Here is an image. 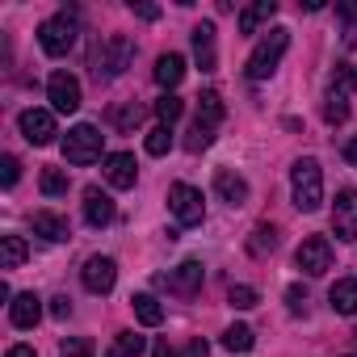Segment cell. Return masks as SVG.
I'll list each match as a JSON object with an SVG mask.
<instances>
[{
	"label": "cell",
	"mask_w": 357,
	"mask_h": 357,
	"mask_svg": "<svg viewBox=\"0 0 357 357\" xmlns=\"http://www.w3.org/2000/svg\"><path fill=\"white\" fill-rule=\"evenodd\" d=\"M290 190H294V206L298 211H319L324 206V172H319V160L303 155L294 168H290Z\"/></svg>",
	"instance_id": "cell-1"
},
{
	"label": "cell",
	"mask_w": 357,
	"mask_h": 357,
	"mask_svg": "<svg viewBox=\"0 0 357 357\" xmlns=\"http://www.w3.org/2000/svg\"><path fill=\"white\" fill-rule=\"evenodd\" d=\"M286 47H290V30L273 26V30L252 47V55H248V76H252V80L273 76V72H278V63H282V55H286Z\"/></svg>",
	"instance_id": "cell-2"
},
{
	"label": "cell",
	"mask_w": 357,
	"mask_h": 357,
	"mask_svg": "<svg viewBox=\"0 0 357 357\" xmlns=\"http://www.w3.org/2000/svg\"><path fill=\"white\" fill-rule=\"evenodd\" d=\"M101 130L97 126H89V122H80V126H72L68 130V139H63V160L68 164H76V168H84V164H93V160H101Z\"/></svg>",
	"instance_id": "cell-3"
},
{
	"label": "cell",
	"mask_w": 357,
	"mask_h": 357,
	"mask_svg": "<svg viewBox=\"0 0 357 357\" xmlns=\"http://www.w3.org/2000/svg\"><path fill=\"white\" fill-rule=\"evenodd\" d=\"M76 34H80V26L68 17V13H59V17H47L43 26H38V43H43V51L47 55H68L72 47H76Z\"/></svg>",
	"instance_id": "cell-4"
},
{
	"label": "cell",
	"mask_w": 357,
	"mask_h": 357,
	"mask_svg": "<svg viewBox=\"0 0 357 357\" xmlns=\"http://www.w3.org/2000/svg\"><path fill=\"white\" fill-rule=\"evenodd\" d=\"M130 59H135V43L126 38V34H109L105 38V47H101V55H97V80L105 76V80H114V76H122L126 68H130Z\"/></svg>",
	"instance_id": "cell-5"
},
{
	"label": "cell",
	"mask_w": 357,
	"mask_h": 357,
	"mask_svg": "<svg viewBox=\"0 0 357 357\" xmlns=\"http://www.w3.org/2000/svg\"><path fill=\"white\" fill-rule=\"evenodd\" d=\"M168 211L176 215V223H181V227H198L206 219L202 190H194V185H172L168 190Z\"/></svg>",
	"instance_id": "cell-6"
},
{
	"label": "cell",
	"mask_w": 357,
	"mask_h": 357,
	"mask_svg": "<svg viewBox=\"0 0 357 357\" xmlns=\"http://www.w3.org/2000/svg\"><path fill=\"white\" fill-rule=\"evenodd\" d=\"M294 265H298L307 278L328 273V269H332V244H328V236H307V240L298 244V252H294Z\"/></svg>",
	"instance_id": "cell-7"
},
{
	"label": "cell",
	"mask_w": 357,
	"mask_h": 357,
	"mask_svg": "<svg viewBox=\"0 0 357 357\" xmlns=\"http://www.w3.org/2000/svg\"><path fill=\"white\" fill-rule=\"evenodd\" d=\"M47 97H51L55 114H76V109H80V80H76L72 72H51Z\"/></svg>",
	"instance_id": "cell-8"
},
{
	"label": "cell",
	"mask_w": 357,
	"mask_h": 357,
	"mask_svg": "<svg viewBox=\"0 0 357 357\" xmlns=\"http://www.w3.org/2000/svg\"><path fill=\"white\" fill-rule=\"evenodd\" d=\"M332 231L336 240H357V190H340L332 202Z\"/></svg>",
	"instance_id": "cell-9"
},
{
	"label": "cell",
	"mask_w": 357,
	"mask_h": 357,
	"mask_svg": "<svg viewBox=\"0 0 357 357\" xmlns=\"http://www.w3.org/2000/svg\"><path fill=\"white\" fill-rule=\"evenodd\" d=\"M80 278H84V290H93V294H109L114 282H118V265H114V257H89L84 269H80Z\"/></svg>",
	"instance_id": "cell-10"
},
{
	"label": "cell",
	"mask_w": 357,
	"mask_h": 357,
	"mask_svg": "<svg viewBox=\"0 0 357 357\" xmlns=\"http://www.w3.org/2000/svg\"><path fill=\"white\" fill-rule=\"evenodd\" d=\"M22 135H26V143H34V147L55 143V114H51V109H26V114H22Z\"/></svg>",
	"instance_id": "cell-11"
},
{
	"label": "cell",
	"mask_w": 357,
	"mask_h": 357,
	"mask_svg": "<svg viewBox=\"0 0 357 357\" xmlns=\"http://www.w3.org/2000/svg\"><path fill=\"white\" fill-rule=\"evenodd\" d=\"M164 286H168L172 294H181V298H194V294L202 290V265H198V261H181V265L164 278Z\"/></svg>",
	"instance_id": "cell-12"
},
{
	"label": "cell",
	"mask_w": 357,
	"mask_h": 357,
	"mask_svg": "<svg viewBox=\"0 0 357 357\" xmlns=\"http://www.w3.org/2000/svg\"><path fill=\"white\" fill-rule=\"evenodd\" d=\"M349 68H336L332 76V89H328V105H324V118L328 122H344L349 118Z\"/></svg>",
	"instance_id": "cell-13"
},
{
	"label": "cell",
	"mask_w": 357,
	"mask_h": 357,
	"mask_svg": "<svg viewBox=\"0 0 357 357\" xmlns=\"http://www.w3.org/2000/svg\"><path fill=\"white\" fill-rule=\"evenodd\" d=\"M135 176H139V164H135L130 151H114V155H105V181H109L114 190H130V185H135Z\"/></svg>",
	"instance_id": "cell-14"
},
{
	"label": "cell",
	"mask_w": 357,
	"mask_h": 357,
	"mask_svg": "<svg viewBox=\"0 0 357 357\" xmlns=\"http://www.w3.org/2000/svg\"><path fill=\"white\" fill-rule=\"evenodd\" d=\"M84 219H89V227H109L114 223V198L105 190L89 185L84 190Z\"/></svg>",
	"instance_id": "cell-15"
},
{
	"label": "cell",
	"mask_w": 357,
	"mask_h": 357,
	"mask_svg": "<svg viewBox=\"0 0 357 357\" xmlns=\"http://www.w3.org/2000/svg\"><path fill=\"white\" fill-rule=\"evenodd\" d=\"M9 319H13V328H34V324L43 319V298H38L34 290L13 294V303H9Z\"/></svg>",
	"instance_id": "cell-16"
},
{
	"label": "cell",
	"mask_w": 357,
	"mask_h": 357,
	"mask_svg": "<svg viewBox=\"0 0 357 357\" xmlns=\"http://www.w3.org/2000/svg\"><path fill=\"white\" fill-rule=\"evenodd\" d=\"M215 194L223 202H231V206H244L248 202V181H244L240 172H231V168H219L215 172Z\"/></svg>",
	"instance_id": "cell-17"
},
{
	"label": "cell",
	"mask_w": 357,
	"mask_h": 357,
	"mask_svg": "<svg viewBox=\"0 0 357 357\" xmlns=\"http://www.w3.org/2000/svg\"><path fill=\"white\" fill-rule=\"evenodd\" d=\"M194 59H198V68H202V72H215V68H219V51H215V26H211V22L194 26Z\"/></svg>",
	"instance_id": "cell-18"
},
{
	"label": "cell",
	"mask_w": 357,
	"mask_h": 357,
	"mask_svg": "<svg viewBox=\"0 0 357 357\" xmlns=\"http://www.w3.org/2000/svg\"><path fill=\"white\" fill-rule=\"evenodd\" d=\"M151 76H155V84H160V89H176V84L185 80V59L176 55V51H168V55H160V59H155V72H151Z\"/></svg>",
	"instance_id": "cell-19"
},
{
	"label": "cell",
	"mask_w": 357,
	"mask_h": 357,
	"mask_svg": "<svg viewBox=\"0 0 357 357\" xmlns=\"http://www.w3.org/2000/svg\"><path fill=\"white\" fill-rule=\"evenodd\" d=\"M328 303H332L336 315H357V278H340L328 290Z\"/></svg>",
	"instance_id": "cell-20"
},
{
	"label": "cell",
	"mask_w": 357,
	"mask_h": 357,
	"mask_svg": "<svg viewBox=\"0 0 357 357\" xmlns=\"http://www.w3.org/2000/svg\"><path fill=\"white\" fill-rule=\"evenodd\" d=\"M273 13H278V0H257V5L240 9V34H257Z\"/></svg>",
	"instance_id": "cell-21"
},
{
	"label": "cell",
	"mask_w": 357,
	"mask_h": 357,
	"mask_svg": "<svg viewBox=\"0 0 357 357\" xmlns=\"http://www.w3.org/2000/svg\"><path fill=\"white\" fill-rule=\"evenodd\" d=\"M34 236L59 244V240H68L72 231H68V219H59V215H51V211H38V215H34Z\"/></svg>",
	"instance_id": "cell-22"
},
{
	"label": "cell",
	"mask_w": 357,
	"mask_h": 357,
	"mask_svg": "<svg viewBox=\"0 0 357 357\" xmlns=\"http://www.w3.org/2000/svg\"><path fill=\"white\" fill-rule=\"evenodd\" d=\"M26 257H30V244L22 236H5V240H0V269H17Z\"/></svg>",
	"instance_id": "cell-23"
},
{
	"label": "cell",
	"mask_w": 357,
	"mask_h": 357,
	"mask_svg": "<svg viewBox=\"0 0 357 357\" xmlns=\"http://www.w3.org/2000/svg\"><path fill=\"white\" fill-rule=\"evenodd\" d=\"M198 122H202V126H211V130L223 122V97H219L215 89H206V93L198 97Z\"/></svg>",
	"instance_id": "cell-24"
},
{
	"label": "cell",
	"mask_w": 357,
	"mask_h": 357,
	"mask_svg": "<svg viewBox=\"0 0 357 357\" xmlns=\"http://www.w3.org/2000/svg\"><path fill=\"white\" fill-rule=\"evenodd\" d=\"M130 307H135V319H139V324H147V328H155V324L164 319V307H160L151 294H135V298H130Z\"/></svg>",
	"instance_id": "cell-25"
},
{
	"label": "cell",
	"mask_w": 357,
	"mask_h": 357,
	"mask_svg": "<svg viewBox=\"0 0 357 357\" xmlns=\"http://www.w3.org/2000/svg\"><path fill=\"white\" fill-rule=\"evenodd\" d=\"M143 344H147V340H143L139 332H118L105 357H139V353H143Z\"/></svg>",
	"instance_id": "cell-26"
},
{
	"label": "cell",
	"mask_w": 357,
	"mask_h": 357,
	"mask_svg": "<svg viewBox=\"0 0 357 357\" xmlns=\"http://www.w3.org/2000/svg\"><path fill=\"white\" fill-rule=\"evenodd\" d=\"M252 340H257V336H252V328H248V324H231V328L223 332V344H227L231 353H248V349H252Z\"/></svg>",
	"instance_id": "cell-27"
},
{
	"label": "cell",
	"mask_w": 357,
	"mask_h": 357,
	"mask_svg": "<svg viewBox=\"0 0 357 357\" xmlns=\"http://www.w3.org/2000/svg\"><path fill=\"white\" fill-rule=\"evenodd\" d=\"M38 185H43L47 198H63L68 194V172L63 168H43V181Z\"/></svg>",
	"instance_id": "cell-28"
},
{
	"label": "cell",
	"mask_w": 357,
	"mask_h": 357,
	"mask_svg": "<svg viewBox=\"0 0 357 357\" xmlns=\"http://www.w3.org/2000/svg\"><path fill=\"white\" fill-rule=\"evenodd\" d=\"M273 248H278V231L261 223V227L252 231V240H248V252H252V257H265V252H273Z\"/></svg>",
	"instance_id": "cell-29"
},
{
	"label": "cell",
	"mask_w": 357,
	"mask_h": 357,
	"mask_svg": "<svg viewBox=\"0 0 357 357\" xmlns=\"http://www.w3.org/2000/svg\"><path fill=\"white\" fill-rule=\"evenodd\" d=\"M181 109H185V105H181V97H172V93H164V97L155 101V114H160V126H172L176 118H181Z\"/></svg>",
	"instance_id": "cell-30"
},
{
	"label": "cell",
	"mask_w": 357,
	"mask_h": 357,
	"mask_svg": "<svg viewBox=\"0 0 357 357\" xmlns=\"http://www.w3.org/2000/svg\"><path fill=\"white\" fill-rule=\"evenodd\" d=\"M168 147H172V126H151L147 130V151L151 155H164Z\"/></svg>",
	"instance_id": "cell-31"
},
{
	"label": "cell",
	"mask_w": 357,
	"mask_h": 357,
	"mask_svg": "<svg viewBox=\"0 0 357 357\" xmlns=\"http://www.w3.org/2000/svg\"><path fill=\"white\" fill-rule=\"evenodd\" d=\"M227 303H231L236 311H248V307H257V290H252V286H231V290H227Z\"/></svg>",
	"instance_id": "cell-32"
},
{
	"label": "cell",
	"mask_w": 357,
	"mask_h": 357,
	"mask_svg": "<svg viewBox=\"0 0 357 357\" xmlns=\"http://www.w3.org/2000/svg\"><path fill=\"white\" fill-rule=\"evenodd\" d=\"M17 176H22V164H17L13 155H5V160H0V181L13 190V185H17Z\"/></svg>",
	"instance_id": "cell-33"
},
{
	"label": "cell",
	"mask_w": 357,
	"mask_h": 357,
	"mask_svg": "<svg viewBox=\"0 0 357 357\" xmlns=\"http://www.w3.org/2000/svg\"><path fill=\"white\" fill-rule=\"evenodd\" d=\"M143 118V109L139 105H126V109H114V126H122V130H130L135 122Z\"/></svg>",
	"instance_id": "cell-34"
},
{
	"label": "cell",
	"mask_w": 357,
	"mask_h": 357,
	"mask_svg": "<svg viewBox=\"0 0 357 357\" xmlns=\"http://www.w3.org/2000/svg\"><path fill=\"white\" fill-rule=\"evenodd\" d=\"M211 126H202V122H194V130H190V151H202V147H211Z\"/></svg>",
	"instance_id": "cell-35"
},
{
	"label": "cell",
	"mask_w": 357,
	"mask_h": 357,
	"mask_svg": "<svg viewBox=\"0 0 357 357\" xmlns=\"http://www.w3.org/2000/svg\"><path fill=\"white\" fill-rule=\"evenodd\" d=\"M59 357H93V344L89 340H63V349H59Z\"/></svg>",
	"instance_id": "cell-36"
},
{
	"label": "cell",
	"mask_w": 357,
	"mask_h": 357,
	"mask_svg": "<svg viewBox=\"0 0 357 357\" xmlns=\"http://www.w3.org/2000/svg\"><path fill=\"white\" fill-rule=\"evenodd\" d=\"M286 303H290L294 311H303V307H307V290H303V286H290V290H286Z\"/></svg>",
	"instance_id": "cell-37"
},
{
	"label": "cell",
	"mask_w": 357,
	"mask_h": 357,
	"mask_svg": "<svg viewBox=\"0 0 357 357\" xmlns=\"http://www.w3.org/2000/svg\"><path fill=\"white\" fill-rule=\"evenodd\" d=\"M51 315H55V319H68V315H72V298H63V294L51 298Z\"/></svg>",
	"instance_id": "cell-38"
},
{
	"label": "cell",
	"mask_w": 357,
	"mask_h": 357,
	"mask_svg": "<svg viewBox=\"0 0 357 357\" xmlns=\"http://www.w3.org/2000/svg\"><path fill=\"white\" fill-rule=\"evenodd\" d=\"M130 9H135L143 22H155V17H160V9H155V5H135V0H130Z\"/></svg>",
	"instance_id": "cell-39"
},
{
	"label": "cell",
	"mask_w": 357,
	"mask_h": 357,
	"mask_svg": "<svg viewBox=\"0 0 357 357\" xmlns=\"http://www.w3.org/2000/svg\"><path fill=\"white\" fill-rule=\"evenodd\" d=\"M5 357H38V353H34V349H30V344H13V349H9V353H5Z\"/></svg>",
	"instance_id": "cell-40"
},
{
	"label": "cell",
	"mask_w": 357,
	"mask_h": 357,
	"mask_svg": "<svg viewBox=\"0 0 357 357\" xmlns=\"http://www.w3.org/2000/svg\"><path fill=\"white\" fill-rule=\"evenodd\" d=\"M344 160H349V164H357V139H349V143H344Z\"/></svg>",
	"instance_id": "cell-41"
},
{
	"label": "cell",
	"mask_w": 357,
	"mask_h": 357,
	"mask_svg": "<svg viewBox=\"0 0 357 357\" xmlns=\"http://www.w3.org/2000/svg\"><path fill=\"white\" fill-rule=\"evenodd\" d=\"M151 353H155V357H176V353L168 349V340H155V349H151Z\"/></svg>",
	"instance_id": "cell-42"
},
{
	"label": "cell",
	"mask_w": 357,
	"mask_h": 357,
	"mask_svg": "<svg viewBox=\"0 0 357 357\" xmlns=\"http://www.w3.org/2000/svg\"><path fill=\"white\" fill-rule=\"evenodd\" d=\"M190 357H206V340H194L190 344Z\"/></svg>",
	"instance_id": "cell-43"
}]
</instances>
